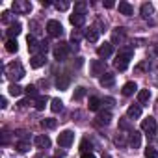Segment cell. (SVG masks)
<instances>
[{
    "label": "cell",
    "mask_w": 158,
    "mask_h": 158,
    "mask_svg": "<svg viewBox=\"0 0 158 158\" xmlns=\"http://www.w3.org/2000/svg\"><path fill=\"white\" fill-rule=\"evenodd\" d=\"M11 10L15 11V13H30L32 11V4L28 2V0H15V2L11 4Z\"/></svg>",
    "instance_id": "obj_5"
},
{
    "label": "cell",
    "mask_w": 158,
    "mask_h": 158,
    "mask_svg": "<svg viewBox=\"0 0 158 158\" xmlns=\"http://www.w3.org/2000/svg\"><path fill=\"white\" fill-rule=\"evenodd\" d=\"M24 93L30 95V97H35V95H37V88H35V86H26V88H24Z\"/></svg>",
    "instance_id": "obj_37"
},
{
    "label": "cell",
    "mask_w": 158,
    "mask_h": 158,
    "mask_svg": "<svg viewBox=\"0 0 158 158\" xmlns=\"http://www.w3.org/2000/svg\"><path fill=\"white\" fill-rule=\"evenodd\" d=\"M54 8H56L58 11H65V10H69V2H56Z\"/></svg>",
    "instance_id": "obj_39"
},
{
    "label": "cell",
    "mask_w": 158,
    "mask_h": 158,
    "mask_svg": "<svg viewBox=\"0 0 158 158\" xmlns=\"http://www.w3.org/2000/svg\"><path fill=\"white\" fill-rule=\"evenodd\" d=\"M8 106V101H6V97H2L0 99V108H6Z\"/></svg>",
    "instance_id": "obj_44"
},
{
    "label": "cell",
    "mask_w": 158,
    "mask_h": 158,
    "mask_svg": "<svg viewBox=\"0 0 158 158\" xmlns=\"http://www.w3.org/2000/svg\"><path fill=\"white\" fill-rule=\"evenodd\" d=\"M69 52H71V45H69V43H60V45H56V48H54V58H56L58 61H63V60L69 56Z\"/></svg>",
    "instance_id": "obj_4"
},
{
    "label": "cell",
    "mask_w": 158,
    "mask_h": 158,
    "mask_svg": "<svg viewBox=\"0 0 158 158\" xmlns=\"http://www.w3.org/2000/svg\"><path fill=\"white\" fill-rule=\"evenodd\" d=\"M17 149H19L21 152H26V151H30V141H19Z\"/></svg>",
    "instance_id": "obj_38"
},
{
    "label": "cell",
    "mask_w": 158,
    "mask_h": 158,
    "mask_svg": "<svg viewBox=\"0 0 158 158\" xmlns=\"http://www.w3.org/2000/svg\"><path fill=\"white\" fill-rule=\"evenodd\" d=\"M6 50L8 52H17L19 50V45H17V39H8V43H6Z\"/></svg>",
    "instance_id": "obj_30"
},
{
    "label": "cell",
    "mask_w": 158,
    "mask_h": 158,
    "mask_svg": "<svg viewBox=\"0 0 158 158\" xmlns=\"http://www.w3.org/2000/svg\"><path fill=\"white\" fill-rule=\"evenodd\" d=\"M6 74L11 78V80H21V78L24 76V69H23V65L19 63V61H13V63H10V65H6Z\"/></svg>",
    "instance_id": "obj_1"
},
{
    "label": "cell",
    "mask_w": 158,
    "mask_h": 158,
    "mask_svg": "<svg viewBox=\"0 0 158 158\" xmlns=\"http://www.w3.org/2000/svg\"><path fill=\"white\" fill-rule=\"evenodd\" d=\"M139 143H141V136H139V132L130 130V132H128V145H130V147H134V149H138V147H139Z\"/></svg>",
    "instance_id": "obj_13"
},
{
    "label": "cell",
    "mask_w": 158,
    "mask_h": 158,
    "mask_svg": "<svg viewBox=\"0 0 158 158\" xmlns=\"http://www.w3.org/2000/svg\"><path fill=\"white\" fill-rule=\"evenodd\" d=\"M149 99H151V91H149V89H139V91H138V102H139V104L149 102Z\"/></svg>",
    "instance_id": "obj_24"
},
{
    "label": "cell",
    "mask_w": 158,
    "mask_h": 158,
    "mask_svg": "<svg viewBox=\"0 0 158 158\" xmlns=\"http://www.w3.org/2000/svg\"><path fill=\"white\" fill-rule=\"evenodd\" d=\"M69 21H71L73 26H82L86 23V15H82V13H73V15H69Z\"/></svg>",
    "instance_id": "obj_18"
},
{
    "label": "cell",
    "mask_w": 158,
    "mask_h": 158,
    "mask_svg": "<svg viewBox=\"0 0 158 158\" xmlns=\"http://www.w3.org/2000/svg\"><path fill=\"white\" fill-rule=\"evenodd\" d=\"M52 158H56V156H52Z\"/></svg>",
    "instance_id": "obj_49"
},
{
    "label": "cell",
    "mask_w": 158,
    "mask_h": 158,
    "mask_svg": "<svg viewBox=\"0 0 158 158\" xmlns=\"http://www.w3.org/2000/svg\"><path fill=\"white\" fill-rule=\"evenodd\" d=\"M89 67H91V74L93 76H102L106 71H104V63L101 61V60H93L91 63H89Z\"/></svg>",
    "instance_id": "obj_10"
},
{
    "label": "cell",
    "mask_w": 158,
    "mask_h": 158,
    "mask_svg": "<svg viewBox=\"0 0 158 158\" xmlns=\"http://www.w3.org/2000/svg\"><path fill=\"white\" fill-rule=\"evenodd\" d=\"M45 63H47V56H45V54H34L32 60H30V65H32L34 69H39V67H43Z\"/></svg>",
    "instance_id": "obj_11"
},
{
    "label": "cell",
    "mask_w": 158,
    "mask_h": 158,
    "mask_svg": "<svg viewBox=\"0 0 158 158\" xmlns=\"http://www.w3.org/2000/svg\"><path fill=\"white\" fill-rule=\"evenodd\" d=\"M69 84H71L69 74H60V76H58V80H56V88H58V89H67Z\"/></svg>",
    "instance_id": "obj_16"
},
{
    "label": "cell",
    "mask_w": 158,
    "mask_h": 158,
    "mask_svg": "<svg viewBox=\"0 0 158 158\" xmlns=\"http://www.w3.org/2000/svg\"><path fill=\"white\" fill-rule=\"evenodd\" d=\"M99 35H101V30H97V28H89V30L86 32V39H88L89 43H97V41H99Z\"/></svg>",
    "instance_id": "obj_19"
},
{
    "label": "cell",
    "mask_w": 158,
    "mask_h": 158,
    "mask_svg": "<svg viewBox=\"0 0 158 158\" xmlns=\"http://www.w3.org/2000/svg\"><path fill=\"white\" fill-rule=\"evenodd\" d=\"M34 143H35L39 149H48V147H50V138H48V136L39 134V136H35V138H34Z\"/></svg>",
    "instance_id": "obj_14"
},
{
    "label": "cell",
    "mask_w": 158,
    "mask_h": 158,
    "mask_svg": "<svg viewBox=\"0 0 158 158\" xmlns=\"http://www.w3.org/2000/svg\"><path fill=\"white\" fill-rule=\"evenodd\" d=\"M136 89H138V86H136L134 82H127V84L123 86V95H125V97H130V95L136 93Z\"/></svg>",
    "instance_id": "obj_21"
},
{
    "label": "cell",
    "mask_w": 158,
    "mask_h": 158,
    "mask_svg": "<svg viewBox=\"0 0 158 158\" xmlns=\"http://www.w3.org/2000/svg\"><path fill=\"white\" fill-rule=\"evenodd\" d=\"M2 21H4V23H10V21H11V13H10V11H4V13H2Z\"/></svg>",
    "instance_id": "obj_41"
},
{
    "label": "cell",
    "mask_w": 158,
    "mask_h": 158,
    "mask_svg": "<svg viewBox=\"0 0 158 158\" xmlns=\"http://www.w3.org/2000/svg\"><path fill=\"white\" fill-rule=\"evenodd\" d=\"M74 139V132L73 130H63L58 134V145L60 147H69Z\"/></svg>",
    "instance_id": "obj_7"
},
{
    "label": "cell",
    "mask_w": 158,
    "mask_h": 158,
    "mask_svg": "<svg viewBox=\"0 0 158 158\" xmlns=\"http://www.w3.org/2000/svg\"><path fill=\"white\" fill-rule=\"evenodd\" d=\"M119 11H121L123 15H127V17H128V15H132V13H134V8L127 2V0H121V2H119Z\"/></svg>",
    "instance_id": "obj_20"
},
{
    "label": "cell",
    "mask_w": 158,
    "mask_h": 158,
    "mask_svg": "<svg viewBox=\"0 0 158 158\" xmlns=\"http://www.w3.org/2000/svg\"><path fill=\"white\" fill-rule=\"evenodd\" d=\"M156 128H158V127H156V119H154V117L149 115V117H145V119L141 121V130H143L147 136H154V134H156Z\"/></svg>",
    "instance_id": "obj_3"
},
{
    "label": "cell",
    "mask_w": 158,
    "mask_h": 158,
    "mask_svg": "<svg viewBox=\"0 0 158 158\" xmlns=\"http://www.w3.org/2000/svg\"><path fill=\"white\" fill-rule=\"evenodd\" d=\"M110 121H112V114L110 112H101L97 115V123L99 125H110Z\"/></svg>",
    "instance_id": "obj_22"
},
{
    "label": "cell",
    "mask_w": 158,
    "mask_h": 158,
    "mask_svg": "<svg viewBox=\"0 0 158 158\" xmlns=\"http://www.w3.org/2000/svg\"><path fill=\"white\" fill-rule=\"evenodd\" d=\"M101 104H102V101H101L99 97H91L88 106H89V110H91V112H97V110L101 108Z\"/></svg>",
    "instance_id": "obj_28"
},
{
    "label": "cell",
    "mask_w": 158,
    "mask_h": 158,
    "mask_svg": "<svg viewBox=\"0 0 158 158\" xmlns=\"http://www.w3.org/2000/svg\"><path fill=\"white\" fill-rule=\"evenodd\" d=\"M41 127H45V128H54V127H56V119H52V117L43 119V121H41Z\"/></svg>",
    "instance_id": "obj_35"
},
{
    "label": "cell",
    "mask_w": 158,
    "mask_h": 158,
    "mask_svg": "<svg viewBox=\"0 0 158 158\" xmlns=\"http://www.w3.org/2000/svg\"><path fill=\"white\" fill-rule=\"evenodd\" d=\"M143 154H145V158H158V149L152 147V145H147L145 151H143Z\"/></svg>",
    "instance_id": "obj_26"
},
{
    "label": "cell",
    "mask_w": 158,
    "mask_h": 158,
    "mask_svg": "<svg viewBox=\"0 0 158 158\" xmlns=\"http://www.w3.org/2000/svg\"><path fill=\"white\" fill-rule=\"evenodd\" d=\"M86 11H88V4H86V2H76V4H74V13L86 15Z\"/></svg>",
    "instance_id": "obj_31"
},
{
    "label": "cell",
    "mask_w": 158,
    "mask_h": 158,
    "mask_svg": "<svg viewBox=\"0 0 158 158\" xmlns=\"http://www.w3.org/2000/svg\"><path fill=\"white\" fill-rule=\"evenodd\" d=\"M8 89H10V95H13V97H21L23 91H24V88H21L19 84H11Z\"/></svg>",
    "instance_id": "obj_27"
},
{
    "label": "cell",
    "mask_w": 158,
    "mask_h": 158,
    "mask_svg": "<svg viewBox=\"0 0 158 158\" xmlns=\"http://www.w3.org/2000/svg\"><path fill=\"white\" fill-rule=\"evenodd\" d=\"M47 104V97H37L35 99V110H45Z\"/></svg>",
    "instance_id": "obj_34"
},
{
    "label": "cell",
    "mask_w": 158,
    "mask_h": 158,
    "mask_svg": "<svg viewBox=\"0 0 158 158\" xmlns=\"http://www.w3.org/2000/svg\"><path fill=\"white\" fill-rule=\"evenodd\" d=\"M41 6L47 8V6H50V2H48V0H41Z\"/></svg>",
    "instance_id": "obj_46"
},
{
    "label": "cell",
    "mask_w": 158,
    "mask_h": 158,
    "mask_svg": "<svg viewBox=\"0 0 158 158\" xmlns=\"http://www.w3.org/2000/svg\"><path fill=\"white\" fill-rule=\"evenodd\" d=\"M127 117H128V119H138V117H141V106H139V104H132V106H128V110H127Z\"/></svg>",
    "instance_id": "obj_15"
},
{
    "label": "cell",
    "mask_w": 158,
    "mask_h": 158,
    "mask_svg": "<svg viewBox=\"0 0 158 158\" xmlns=\"http://www.w3.org/2000/svg\"><path fill=\"white\" fill-rule=\"evenodd\" d=\"M97 54H99V58H102V60L110 58V56L114 54V45H112V43H104V45H101V47L97 48Z\"/></svg>",
    "instance_id": "obj_8"
},
{
    "label": "cell",
    "mask_w": 158,
    "mask_h": 158,
    "mask_svg": "<svg viewBox=\"0 0 158 158\" xmlns=\"http://www.w3.org/2000/svg\"><path fill=\"white\" fill-rule=\"evenodd\" d=\"M84 95H86V88H76V89H74V95H73V99H74V101H80Z\"/></svg>",
    "instance_id": "obj_33"
},
{
    "label": "cell",
    "mask_w": 158,
    "mask_h": 158,
    "mask_svg": "<svg viewBox=\"0 0 158 158\" xmlns=\"http://www.w3.org/2000/svg\"><path fill=\"white\" fill-rule=\"evenodd\" d=\"M39 50H41V54H47V50H48V43H47V41H39Z\"/></svg>",
    "instance_id": "obj_40"
},
{
    "label": "cell",
    "mask_w": 158,
    "mask_h": 158,
    "mask_svg": "<svg viewBox=\"0 0 158 158\" xmlns=\"http://www.w3.org/2000/svg\"><path fill=\"white\" fill-rule=\"evenodd\" d=\"M102 158H112V156L110 154H102Z\"/></svg>",
    "instance_id": "obj_47"
},
{
    "label": "cell",
    "mask_w": 158,
    "mask_h": 158,
    "mask_svg": "<svg viewBox=\"0 0 158 158\" xmlns=\"http://www.w3.org/2000/svg\"><path fill=\"white\" fill-rule=\"evenodd\" d=\"M125 39H127V34H125V28H115L114 32H112V45H121V43H125Z\"/></svg>",
    "instance_id": "obj_9"
},
{
    "label": "cell",
    "mask_w": 158,
    "mask_h": 158,
    "mask_svg": "<svg viewBox=\"0 0 158 158\" xmlns=\"http://www.w3.org/2000/svg\"><path fill=\"white\" fill-rule=\"evenodd\" d=\"M114 6H115L114 0H106V2H104V8H108V10H110V8H114Z\"/></svg>",
    "instance_id": "obj_43"
},
{
    "label": "cell",
    "mask_w": 158,
    "mask_h": 158,
    "mask_svg": "<svg viewBox=\"0 0 158 158\" xmlns=\"http://www.w3.org/2000/svg\"><path fill=\"white\" fill-rule=\"evenodd\" d=\"M50 110H52L54 114L61 112V110H63V102H61L60 99H52V101H50Z\"/></svg>",
    "instance_id": "obj_29"
},
{
    "label": "cell",
    "mask_w": 158,
    "mask_h": 158,
    "mask_svg": "<svg viewBox=\"0 0 158 158\" xmlns=\"http://www.w3.org/2000/svg\"><path fill=\"white\" fill-rule=\"evenodd\" d=\"M47 32H48L52 37H61V35H63V26H61V23H58V21H48V23H47Z\"/></svg>",
    "instance_id": "obj_6"
},
{
    "label": "cell",
    "mask_w": 158,
    "mask_h": 158,
    "mask_svg": "<svg viewBox=\"0 0 158 158\" xmlns=\"http://www.w3.org/2000/svg\"><path fill=\"white\" fill-rule=\"evenodd\" d=\"M91 147H93V143H91L88 138H84V139H82V145H80V149H82L84 152H91Z\"/></svg>",
    "instance_id": "obj_32"
},
{
    "label": "cell",
    "mask_w": 158,
    "mask_h": 158,
    "mask_svg": "<svg viewBox=\"0 0 158 158\" xmlns=\"http://www.w3.org/2000/svg\"><path fill=\"white\" fill-rule=\"evenodd\" d=\"M139 13H141V17H143V19H149V17L152 15V4H149V2L141 4V10H139Z\"/></svg>",
    "instance_id": "obj_23"
},
{
    "label": "cell",
    "mask_w": 158,
    "mask_h": 158,
    "mask_svg": "<svg viewBox=\"0 0 158 158\" xmlns=\"http://www.w3.org/2000/svg\"><path fill=\"white\" fill-rule=\"evenodd\" d=\"M156 54H158V47H156Z\"/></svg>",
    "instance_id": "obj_48"
},
{
    "label": "cell",
    "mask_w": 158,
    "mask_h": 158,
    "mask_svg": "<svg viewBox=\"0 0 158 158\" xmlns=\"http://www.w3.org/2000/svg\"><path fill=\"white\" fill-rule=\"evenodd\" d=\"M80 37H82V32H80V30H73V34H71V41H73V43H76V45H78Z\"/></svg>",
    "instance_id": "obj_36"
},
{
    "label": "cell",
    "mask_w": 158,
    "mask_h": 158,
    "mask_svg": "<svg viewBox=\"0 0 158 158\" xmlns=\"http://www.w3.org/2000/svg\"><path fill=\"white\" fill-rule=\"evenodd\" d=\"M102 104H106V106H114V104H115V101H114L112 97H106V99L102 101Z\"/></svg>",
    "instance_id": "obj_42"
},
{
    "label": "cell",
    "mask_w": 158,
    "mask_h": 158,
    "mask_svg": "<svg viewBox=\"0 0 158 158\" xmlns=\"http://www.w3.org/2000/svg\"><path fill=\"white\" fill-rule=\"evenodd\" d=\"M26 43H28V50H32V52H35V50L39 48V43H37L35 35H28V37H26Z\"/></svg>",
    "instance_id": "obj_25"
},
{
    "label": "cell",
    "mask_w": 158,
    "mask_h": 158,
    "mask_svg": "<svg viewBox=\"0 0 158 158\" xmlns=\"http://www.w3.org/2000/svg\"><path fill=\"white\" fill-rule=\"evenodd\" d=\"M130 58H132V50H130V48H128V50H123V52H119V54L115 56V61H114L115 69H119V71H125V69L128 67V63H130Z\"/></svg>",
    "instance_id": "obj_2"
},
{
    "label": "cell",
    "mask_w": 158,
    "mask_h": 158,
    "mask_svg": "<svg viewBox=\"0 0 158 158\" xmlns=\"http://www.w3.org/2000/svg\"><path fill=\"white\" fill-rule=\"evenodd\" d=\"M99 82H101L102 88H110V86H114V82H115V74H112V73H104V74L99 78Z\"/></svg>",
    "instance_id": "obj_12"
},
{
    "label": "cell",
    "mask_w": 158,
    "mask_h": 158,
    "mask_svg": "<svg viewBox=\"0 0 158 158\" xmlns=\"http://www.w3.org/2000/svg\"><path fill=\"white\" fill-rule=\"evenodd\" d=\"M21 32H23V30H21V24H19V23H13V24L6 30V35H8V39H15Z\"/></svg>",
    "instance_id": "obj_17"
},
{
    "label": "cell",
    "mask_w": 158,
    "mask_h": 158,
    "mask_svg": "<svg viewBox=\"0 0 158 158\" xmlns=\"http://www.w3.org/2000/svg\"><path fill=\"white\" fill-rule=\"evenodd\" d=\"M82 158H95L93 152H82Z\"/></svg>",
    "instance_id": "obj_45"
}]
</instances>
